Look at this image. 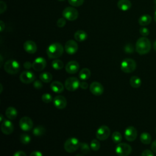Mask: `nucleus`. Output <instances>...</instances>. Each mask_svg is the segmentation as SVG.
I'll return each mask as SVG.
<instances>
[{"label":"nucleus","mask_w":156,"mask_h":156,"mask_svg":"<svg viewBox=\"0 0 156 156\" xmlns=\"http://www.w3.org/2000/svg\"><path fill=\"white\" fill-rule=\"evenodd\" d=\"M151 49V43L150 40L146 37H143L138 39L135 44L136 51L140 55L147 54Z\"/></svg>","instance_id":"nucleus-1"},{"label":"nucleus","mask_w":156,"mask_h":156,"mask_svg":"<svg viewBox=\"0 0 156 156\" xmlns=\"http://www.w3.org/2000/svg\"><path fill=\"white\" fill-rule=\"evenodd\" d=\"M46 53L50 58H57L63 53V47L60 43H51L46 49Z\"/></svg>","instance_id":"nucleus-2"},{"label":"nucleus","mask_w":156,"mask_h":156,"mask_svg":"<svg viewBox=\"0 0 156 156\" xmlns=\"http://www.w3.org/2000/svg\"><path fill=\"white\" fill-rule=\"evenodd\" d=\"M4 69L10 74H15L20 69V64L15 60H9L4 63Z\"/></svg>","instance_id":"nucleus-3"},{"label":"nucleus","mask_w":156,"mask_h":156,"mask_svg":"<svg viewBox=\"0 0 156 156\" xmlns=\"http://www.w3.org/2000/svg\"><path fill=\"white\" fill-rule=\"evenodd\" d=\"M80 142L77 138L71 137L66 140L64 144L65 150L69 153L75 152L80 146Z\"/></svg>","instance_id":"nucleus-4"},{"label":"nucleus","mask_w":156,"mask_h":156,"mask_svg":"<svg viewBox=\"0 0 156 156\" xmlns=\"http://www.w3.org/2000/svg\"><path fill=\"white\" fill-rule=\"evenodd\" d=\"M136 67L135 61L132 58H127L121 63V69L126 73H130L135 71Z\"/></svg>","instance_id":"nucleus-5"},{"label":"nucleus","mask_w":156,"mask_h":156,"mask_svg":"<svg viewBox=\"0 0 156 156\" xmlns=\"http://www.w3.org/2000/svg\"><path fill=\"white\" fill-rule=\"evenodd\" d=\"M115 152L118 156H128L132 152V147L127 143H119L116 146Z\"/></svg>","instance_id":"nucleus-6"},{"label":"nucleus","mask_w":156,"mask_h":156,"mask_svg":"<svg viewBox=\"0 0 156 156\" xmlns=\"http://www.w3.org/2000/svg\"><path fill=\"white\" fill-rule=\"evenodd\" d=\"M63 18L69 21L76 20L79 15L78 11L74 7H67L62 12Z\"/></svg>","instance_id":"nucleus-7"},{"label":"nucleus","mask_w":156,"mask_h":156,"mask_svg":"<svg viewBox=\"0 0 156 156\" xmlns=\"http://www.w3.org/2000/svg\"><path fill=\"white\" fill-rule=\"evenodd\" d=\"M80 82L79 79L75 77H70L66 79L65 82V87L66 89L69 91L77 90L80 87Z\"/></svg>","instance_id":"nucleus-8"},{"label":"nucleus","mask_w":156,"mask_h":156,"mask_svg":"<svg viewBox=\"0 0 156 156\" xmlns=\"http://www.w3.org/2000/svg\"><path fill=\"white\" fill-rule=\"evenodd\" d=\"M110 134V130L107 126L102 125L100 126L96 133V138L99 140H107Z\"/></svg>","instance_id":"nucleus-9"},{"label":"nucleus","mask_w":156,"mask_h":156,"mask_svg":"<svg viewBox=\"0 0 156 156\" xmlns=\"http://www.w3.org/2000/svg\"><path fill=\"white\" fill-rule=\"evenodd\" d=\"M20 79L23 83L28 84L35 81V76L33 72L29 70H26L21 73L20 76Z\"/></svg>","instance_id":"nucleus-10"},{"label":"nucleus","mask_w":156,"mask_h":156,"mask_svg":"<svg viewBox=\"0 0 156 156\" xmlns=\"http://www.w3.org/2000/svg\"><path fill=\"white\" fill-rule=\"evenodd\" d=\"M19 126L23 131H29L32 129L34 123L31 118L27 116H24L20 119Z\"/></svg>","instance_id":"nucleus-11"},{"label":"nucleus","mask_w":156,"mask_h":156,"mask_svg":"<svg viewBox=\"0 0 156 156\" xmlns=\"http://www.w3.org/2000/svg\"><path fill=\"white\" fill-rule=\"evenodd\" d=\"M65 50L66 52L69 55L74 54L78 50V44L77 42L73 40L67 41L65 44Z\"/></svg>","instance_id":"nucleus-12"},{"label":"nucleus","mask_w":156,"mask_h":156,"mask_svg":"<svg viewBox=\"0 0 156 156\" xmlns=\"http://www.w3.org/2000/svg\"><path fill=\"white\" fill-rule=\"evenodd\" d=\"M46 66V60L41 57L36 58L32 63V68L36 71H40L43 70Z\"/></svg>","instance_id":"nucleus-13"},{"label":"nucleus","mask_w":156,"mask_h":156,"mask_svg":"<svg viewBox=\"0 0 156 156\" xmlns=\"http://www.w3.org/2000/svg\"><path fill=\"white\" fill-rule=\"evenodd\" d=\"M1 129L3 133L5 135H10L13 132L14 126L13 123L10 120L4 119V120L1 122Z\"/></svg>","instance_id":"nucleus-14"},{"label":"nucleus","mask_w":156,"mask_h":156,"mask_svg":"<svg viewBox=\"0 0 156 156\" xmlns=\"http://www.w3.org/2000/svg\"><path fill=\"white\" fill-rule=\"evenodd\" d=\"M124 136L128 141H133L137 137V130L133 126L127 127L124 131Z\"/></svg>","instance_id":"nucleus-15"},{"label":"nucleus","mask_w":156,"mask_h":156,"mask_svg":"<svg viewBox=\"0 0 156 156\" xmlns=\"http://www.w3.org/2000/svg\"><path fill=\"white\" fill-rule=\"evenodd\" d=\"M90 90L93 94L95 96H100L104 92V87L101 83L98 82H93L90 85Z\"/></svg>","instance_id":"nucleus-16"},{"label":"nucleus","mask_w":156,"mask_h":156,"mask_svg":"<svg viewBox=\"0 0 156 156\" xmlns=\"http://www.w3.org/2000/svg\"><path fill=\"white\" fill-rule=\"evenodd\" d=\"M53 104L57 108L61 110L66 107L67 101L63 96L57 95L53 99Z\"/></svg>","instance_id":"nucleus-17"},{"label":"nucleus","mask_w":156,"mask_h":156,"mask_svg":"<svg viewBox=\"0 0 156 156\" xmlns=\"http://www.w3.org/2000/svg\"><path fill=\"white\" fill-rule=\"evenodd\" d=\"M79 69V64L77 61L71 60L67 63L65 66L66 71L71 74L76 73Z\"/></svg>","instance_id":"nucleus-18"},{"label":"nucleus","mask_w":156,"mask_h":156,"mask_svg":"<svg viewBox=\"0 0 156 156\" xmlns=\"http://www.w3.org/2000/svg\"><path fill=\"white\" fill-rule=\"evenodd\" d=\"M23 48L29 54H34L37 50L36 43L32 40H27L23 44Z\"/></svg>","instance_id":"nucleus-19"},{"label":"nucleus","mask_w":156,"mask_h":156,"mask_svg":"<svg viewBox=\"0 0 156 156\" xmlns=\"http://www.w3.org/2000/svg\"><path fill=\"white\" fill-rule=\"evenodd\" d=\"M51 89L52 91H54L55 93H60L63 91L64 90V87L63 85L59 81L55 80L53 81L50 85Z\"/></svg>","instance_id":"nucleus-20"},{"label":"nucleus","mask_w":156,"mask_h":156,"mask_svg":"<svg viewBox=\"0 0 156 156\" xmlns=\"http://www.w3.org/2000/svg\"><path fill=\"white\" fill-rule=\"evenodd\" d=\"M117 6L121 10L127 11L130 9L132 4L129 0H119Z\"/></svg>","instance_id":"nucleus-21"},{"label":"nucleus","mask_w":156,"mask_h":156,"mask_svg":"<svg viewBox=\"0 0 156 156\" xmlns=\"http://www.w3.org/2000/svg\"><path fill=\"white\" fill-rule=\"evenodd\" d=\"M152 21V17L148 14H144L141 16L138 19V23L140 26H144L149 25Z\"/></svg>","instance_id":"nucleus-22"},{"label":"nucleus","mask_w":156,"mask_h":156,"mask_svg":"<svg viewBox=\"0 0 156 156\" xmlns=\"http://www.w3.org/2000/svg\"><path fill=\"white\" fill-rule=\"evenodd\" d=\"M74 37L76 41L81 42L85 41L87 38L88 35L87 34L84 30H78L75 32Z\"/></svg>","instance_id":"nucleus-23"},{"label":"nucleus","mask_w":156,"mask_h":156,"mask_svg":"<svg viewBox=\"0 0 156 156\" xmlns=\"http://www.w3.org/2000/svg\"><path fill=\"white\" fill-rule=\"evenodd\" d=\"M18 115L17 110L13 107H8L5 110V115L9 119H15Z\"/></svg>","instance_id":"nucleus-24"},{"label":"nucleus","mask_w":156,"mask_h":156,"mask_svg":"<svg viewBox=\"0 0 156 156\" xmlns=\"http://www.w3.org/2000/svg\"><path fill=\"white\" fill-rule=\"evenodd\" d=\"M90 76H91V71L88 68H87L82 69L79 73V77L82 80H85L88 79Z\"/></svg>","instance_id":"nucleus-25"},{"label":"nucleus","mask_w":156,"mask_h":156,"mask_svg":"<svg viewBox=\"0 0 156 156\" xmlns=\"http://www.w3.org/2000/svg\"><path fill=\"white\" fill-rule=\"evenodd\" d=\"M130 85L133 88H139L141 85V80L138 76H132L130 79Z\"/></svg>","instance_id":"nucleus-26"},{"label":"nucleus","mask_w":156,"mask_h":156,"mask_svg":"<svg viewBox=\"0 0 156 156\" xmlns=\"http://www.w3.org/2000/svg\"><path fill=\"white\" fill-rule=\"evenodd\" d=\"M140 141L144 144H149L151 142L152 137L151 135L147 132H143L140 136Z\"/></svg>","instance_id":"nucleus-27"},{"label":"nucleus","mask_w":156,"mask_h":156,"mask_svg":"<svg viewBox=\"0 0 156 156\" xmlns=\"http://www.w3.org/2000/svg\"><path fill=\"white\" fill-rule=\"evenodd\" d=\"M39 77L42 82L44 83H49L52 79V75L49 72H44L40 74Z\"/></svg>","instance_id":"nucleus-28"},{"label":"nucleus","mask_w":156,"mask_h":156,"mask_svg":"<svg viewBox=\"0 0 156 156\" xmlns=\"http://www.w3.org/2000/svg\"><path fill=\"white\" fill-rule=\"evenodd\" d=\"M32 133L35 136H41L45 133V128L41 125L37 126L34 128L32 130Z\"/></svg>","instance_id":"nucleus-29"},{"label":"nucleus","mask_w":156,"mask_h":156,"mask_svg":"<svg viewBox=\"0 0 156 156\" xmlns=\"http://www.w3.org/2000/svg\"><path fill=\"white\" fill-rule=\"evenodd\" d=\"M51 65H52V67L55 70H60V69H62L64 66L63 62L62 60H60L59 59H57V58H55V60H54L52 62Z\"/></svg>","instance_id":"nucleus-30"},{"label":"nucleus","mask_w":156,"mask_h":156,"mask_svg":"<svg viewBox=\"0 0 156 156\" xmlns=\"http://www.w3.org/2000/svg\"><path fill=\"white\" fill-rule=\"evenodd\" d=\"M112 141L116 144L119 143L122 140V135L119 132H114L112 135Z\"/></svg>","instance_id":"nucleus-31"},{"label":"nucleus","mask_w":156,"mask_h":156,"mask_svg":"<svg viewBox=\"0 0 156 156\" xmlns=\"http://www.w3.org/2000/svg\"><path fill=\"white\" fill-rule=\"evenodd\" d=\"M20 140L23 144H28L31 140L30 136L27 133H22L20 136Z\"/></svg>","instance_id":"nucleus-32"},{"label":"nucleus","mask_w":156,"mask_h":156,"mask_svg":"<svg viewBox=\"0 0 156 156\" xmlns=\"http://www.w3.org/2000/svg\"><path fill=\"white\" fill-rule=\"evenodd\" d=\"M79 147L80 149L81 152L84 154H88L90 152V149L89 145L87 143H80Z\"/></svg>","instance_id":"nucleus-33"},{"label":"nucleus","mask_w":156,"mask_h":156,"mask_svg":"<svg viewBox=\"0 0 156 156\" xmlns=\"http://www.w3.org/2000/svg\"><path fill=\"white\" fill-rule=\"evenodd\" d=\"M100 143L96 139H93L90 143V147L94 151H97L100 149Z\"/></svg>","instance_id":"nucleus-34"},{"label":"nucleus","mask_w":156,"mask_h":156,"mask_svg":"<svg viewBox=\"0 0 156 156\" xmlns=\"http://www.w3.org/2000/svg\"><path fill=\"white\" fill-rule=\"evenodd\" d=\"M41 99L45 103H49L52 101H53L52 96H51V94H49V93L43 94L41 96Z\"/></svg>","instance_id":"nucleus-35"},{"label":"nucleus","mask_w":156,"mask_h":156,"mask_svg":"<svg viewBox=\"0 0 156 156\" xmlns=\"http://www.w3.org/2000/svg\"><path fill=\"white\" fill-rule=\"evenodd\" d=\"M69 4L74 7H79L82 5L84 0H68Z\"/></svg>","instance_id":"nucleus-36"},{"label":"nucleus","mask_w":156,"mask_h":156,"mask_svg":"<svg viewBox=\"0 0 156 156\" xmlns=\"http://www.w3.org/2000/svg\"><path fill=\"white\" fill-rule=\"evenodd\" d=\"M124 52L127 54H132L134 51V47L131 43H128L125 45L124 48Z\"/></svg>","instance_id":"nucleus-37"},{"label":"nucleus","mask_w":156,"mask_h":156,"mask_svg":"<svg viewBox=\"0 0 156 156\" xmlns=\"http://www.w3.org/2000/svg\"><path fill=\"white\" fill-rule=\"evenodd\" d=\"M140 34L141 35H142L143 37H147L149 34V30L147 28L144 27H142L140 29Z\"/></svg>","instance_id":"nucleus-38"},{"label":"nucleus","mask_w":156,"mask_h":156,"mask_svg":"<svg viewBox=\"0 0 156 156\" xmlns=\"http://www.w3.org/2000/svg\"><path fill=\"white\" fill-rule=\"evenodd\" d=\"M66 24V19L65 18H60L57 21V25L58 27H63Z\"/></svg>","instance_id":"nucleus-39"},{"label":"nucleus","mask_w":156,"mask_h":156,"mask_svg":"<svg viewBox=\"0 0 156 156\" xmlns=\"http://www.w3.org/2000/svg\"><path fill=\"white\" fill-rule=\"evenodd\" d=\"M33 86L36 89H40L43 87V83L41 82V80H36L33 83Z\"/></svg>","instance_id":"nucleus-40"},{"label":"nucleus","mask_w":156,"mask_h":156,"mask_svg":"<svg viewBox=\"0 0 156 156\" xmlns=\"http://www.w3.org/2000/svg\"><path fill=\"white\" fill-rule=\"evenodd\" d=\"M141 156H154L153 152L149 149H146L143 151Z\"/></svg>","instance_id":"nucleus-41"},{"label":"nucleus","mask_w":156,"mask_h":156,"mask_svg":"<svg viewBox=\"0 0 156 156\" xmlns=\"http://www.w3.org/2000/svg\"><path fill=\"white\" fill-rule=\"evenodd\" d=\"M6 9H7L6 4L4 1H0V13H2L3 12H4L6 10Z\"/></svg>","instance_id":"nucleus-42"},{"label":"nucleus","mask_w":156,"mask_h":156,"mask_svg":"<svg viewBox=\"0 0 156 156\" xmlns=\"http://www.w3.org/2000/svg\"><path fill=\"white\" fill-rule=\"evenodd\" d=\"M23 66H24V68H26V69H29L32 67V63H31L30 62L27 61L24 63Z\"/></svg>","instance_id":"nucleus-43"},{"label":"nucleus","mask_w":156,"mask_h":156,"mask_svg":"<svg viewBox=\"0 0 156 156\" xmlns=\"http://www.w3.org/2000/svg\"><path fill=\"white\" fill-rule=\"evenodd\" d=\"M29 156H43V154L38 151H35L31 152Z\"/></svg>","instance_id":"nucleus-44"},{"label":"nucleus","mask_w":156,"mask_h":156,"mask_svg":"<svg viewBox=\"0 0 156 156\" xmlns=\"http://www.w3.org/2000/svg\"><path fill=\"white\" fill-rule=\"evenodd\" d=\"M13 156H26V154L24 152L21 151H18L14 153Z\"/></svg>","instance_id":"nucleus-45"},{"label":"nucleus","mask_w":156,"mask_h":156,"mask_svg":"<svg viewBox=\"0 0 156 156\" xmlns=\"http://www.w3.org/2000/svg\"><path fill=\"white\" fill-rule=\"evenodd\" d=\"M88 83H87L86 82L83 81V82H81L80 83V87L81 88H82V89L86 90V89L88 88Z\"/></svg>","instance_id":"nucleus-46"},{"label":"nucleus","mask_w":156,"mask_h":156,"mask_svg":"<svg viewBox=\"0 0 156 156\" xmlns=\"http://www.w3.org/2000/svg\"><path fill=\"white\" fill-rule=\"evenodd\" d=\"M151 148L152 149V151L156 153V140H155L151 144Z\"/></svg>","instance_id":"nucleus-47"},{"label":"nucleus","mask_w":156,"mask_h":156,"mask_svg":"<svg viewBox=\"0 0 156 156\" xmlns=\"http://www.w3.org/2000/svg\"><path fill=\"white\" fill-rule=\"evenodd\" d=\"M5 29V24L2 21H0V32H2Z\"/></svg>","instance_id":"nucleus-48"},{"label":"nucleus","mask_w":156,"mask_h":156,"mask_svg":"<svg viewBox=\"0 0 156 156\" xmlns=\"http://www.w3.org/2000/svg\"><path fill=\"white\" fill-rule=\"evenodd\" d=\"M4 120V119L3 118V115H2V114H1L0 115V122H2Z\"/></svg>","instance_id":"nucleus-49"},{"label":"nucleus","mask_w":156,"mask_h":156,"mask_svg":"<svg viewBox=\"0 0 156 156\" xmlns=\"http://www.w3.org/2000/svg\"><path fill=\"white\" fill-rule=\"evenodd\" d=\"M153 48H154V49L156 51V40L154 41V43L153 44Z\"/></svg>","instance_id":"nucleus-50"},{"label":"nucleus","mask_w":156,"mask_h":156,"mask_svg":"<svg viewBox=\"0 0 156 156\" xmlns=\"http://www.w3.org/2000/svg\"><path fill=\"white\" fill-rule=\"evenodd\" d=\"M154 21L156 22V10H155V13H154Z\"/></svg>","instance_id":"nucleus-51"},{"label":"nucleus","mask_w":156,"mask_h":156,"mask_svg":"<svg viewBox=\"0 0 156 156\" xmlns=\"http://www.w3.org/2000/svg\"><path fill=\"white\" fill-rule=\"evenodd\" d=\"M76 156H84V155H83V154H77V155H76Z\"/></svg>","instance_id":"nucleus-52"},{"label":"nucleus","mask_w":156,"mask_h":156,"mask_svg":"<svg viewBox=\"0 0 156 156\" xmlns=\"http://www.w3.org/2000/svg\"><path fill=\"white\" fill-rule=\"evenodd\" d=\"M1 93H2V85L1 84Z\"/></svg>","instance_id":"nucleus-53"},{"label":"nucleus","mask_w":156,"mask_h":156,"mask_svg":"<svg viewBox=\"0 0 156 156\" xmlns=\"http://www.w3.org/2000/svg\"><path fill=\"white\" fill-rule=\"evenodd\" d=\"M154 4L156 5V0H154Z\"/></svg>","instance_id":"nucleus-54"},{"label":"nucleus","mask_w":156,"mask_h":156,"mask_svg":"<svg viewBox=\"0 0 156 156\" xmlns=\"http://www.w3.org/2000/svg\"><path fill=\"white\" fill-rule=\"evenodd\" d=\"M58 1H65V0H58Z\"/></svg>","instance_id":"nucleus-55"},{"label":"nucleus","mask_w":156,"mask_h":156,"mask_svg":"<svg viewBox=\"0 0 156 156\" xmlns=\"http://www.w3.org/2000/svg\"><path fill=\"white\" fill-rule=\"evenodd\" d=\"M155 133H156V128H155Z\"/></svg>","instance_id":"nucleus-56"}]
</instances>
